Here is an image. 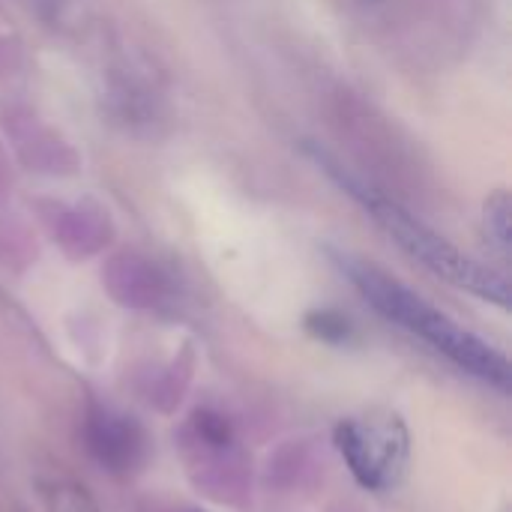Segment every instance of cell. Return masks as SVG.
Wrapping results in <instances>:
<instances>
[{"mask_svg": "<svg viewBox=\"0 0 512 512\" xmlns=\"http://www.w3.org/2000/svg\"><path fill=\"white\" fill-rule=\"evenodd\" d=\"M339 267L354 282V288L369 300V306L378 309L387 321H393L402 330H408L411 336L423 339L426 345H432L438 354L453 360L468 375H474L486 384H495L501 390H510V360L498 348H492L489 342H483L480 336H474L471 330L456 324L450 315L435 309L429 300H423L420 294H414L408 285H402L390 273L378 270L375 264L342 255Z\"/></svg>", "mask_w": 512, "mask_h": 512, "instance_id": "6da1fadb", "label": "cell"}, {"mask_svg": "<svg viewBox=\"0 0 512 512\" xmlns=\"http://www.w3.org/2000/svg\"><path fill=\"white\" fill-rule=\"evenodd\" d=\"M87 450L111 474H129L141 468L147 453V438L132 417H123L108 408H93L84 426Z\"/></svg>", "mask_w": 512, "mask_h": 512, "instance_id": "277c9868", "label": "cell"}, {"mask_svg": "<svg viewBox=\"0 0 512 512\" xmlns=\"http://www.w3.org/2000/svg\"><path fill=\"white\" fill-rule=\"evenodd\" d=\"M486 228H489V237H495V243L507 252V246H510V201H507V195H498L489 204Z\"/></svg>", "mask_w": 512, "mask_h": 512, "instance_id": "8992f818", "label": "cell"}, {"mask_svg": "<svg viewBox=\"0 0 512 512\" xmlns=\"http://www.w3.org/2000/svg\"><path fill=\"white\" fill-rule=\"evenodd\" d=\"M327 171H333V168H327ZM333 174L339 177V183L354 198H360L366 204V210L378 219V225L408 255H414L423 267H429L435 276H441L450 285H456L462 291H471V294H477V297H483L489 303H498L501 309L510 306V285H507V279L501 273H495V270L477 264L474 258L462 255L453 243H447L441 234H435L432 228H426L423 222H417V216H411L396 201H390V198H384V195H378V192L354 183L351 177H345L339 171H333Z\"/></svg>", "mask_w": 512, "mask_h": 512, "instance_id": "7a4b0ae2", "label": "cell"}, {"mask_svg": "<svg viewBox=\"0 0 512 512\" xmlns=\"http://www.w3.org/2000/svg\"><path fill=\"white\" fill-rule=\"evenodd\" d=\"M336 450L354 480L369 492L396 489L408 474L411 435L399 414H369L336 426Z\"/></svg>", "mask_w": 512, "mask_h": 512, "instance_id": "3957f363", "label": "cell"}, {"mask_svg": "<svg viewBox=\"0 0 512 512\" xmlns=\"http://www.w3.org/2000/svg\"><path fill=\"white\" fill-rule=\"evenodd\" d=\"M45 504L48 512H99L96 501L87 495V489H81L78 483H51L45 489Z\"/></svg>", "mask_w": 512, "mask_h": 512, "instance_id": "5b68a950", "label": "cell"}]
</instances>
